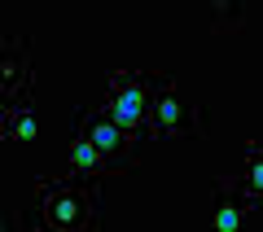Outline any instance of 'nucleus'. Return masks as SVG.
<instances>
[{"label":"nucleus","mask_w":263,"mask_h":232,"mask_svg":"<svg viewBox=\"0 0 263 232\" xmlns=\"http://www.w3.org/2000/svg\"><path fill=\"white\" fill-rule=\"evenodd\" d=\"M35 197L44 206V228L53 232H88L97 228V202L79 180H40L35 184Z\"/></svg>","instance_id":"nucleus-2"},{"label":"nucleus","mask_w":263,"mask_h":232,"mask_svg":"<svg viewBox=\"0 0 263 232\" xmlns=\"http://www.w3.org/2000/svg\"><path fill=\"white\" fill-rule=\"evenodd\" d=\"M0 131H5V140H35L40 136V123H35V105H31V96H27V105H9L5 110V123H0Z\"/></svg>","instance_id":"nucleus-7"},{"label":"nucleus","mask_w":263,"mask_h":232,"mask_svg":"<svg viewBox=\"0 0 263 232\" xmlns=\"http://www.w3.org/2000/svg\"><path fill=\"white\" fill-rule=\"evenodd\" d=\"M145 131L158 136V140L162 136H197V131H206L193 119V105L184 101V92L176 88L171 74H162L158 92H154V101H149V123H145Z\"/></svg>","instance_id":"nucleus-3"},{"label":"nucleus","mask_w":263,"mask_h":232,"mask_svg":"<svg viewBox=\"0 0 263 232\" xmlns=\"http://www.w3.org/2000/svg\"><path fill=\"white\" fill-rule=\"evenodd\" d=\"M88 136H92V149L101 153V167H105V176H119V171H136L141 167V158L132 153V136L123 127H114L110 119H105L101 110L97 114H88Z\"/></svg>","instance_id":"nucleus-4"},{"label":"nucleus","mask_w":263,"mask_h":232,"mask_svg":"<svg viewBox=\"0 0 263 232\" xmlns=\"http://www.w3.org/2000/svg\"><path fill=\"white\" fill-rule=\"evenodd\" d=\"M241 193L250 197V202L263 193V149H259V140H250V145H246V176H241Z\"/></svg>","instance_id":"nucleus-9"},{"label":"nucleus","mask_w":263,"mask_h":232,"mask_svg":"<svg viewBox=\"0 0 263 232\" xmlns=\"http://www.w3.org/2000/svg\"><path fill=\"white\" fill-rule=\"evenodd\" d=\"M0 70H5V96H18L22 88H31V40H9Z\"/></svg>","instance_id":"nucleus-5"},{"label":"nucleus","mask_w":263,"mask_h":232,"mask_svg":"<svg viewBox=\"0 0 263 232\" xmlns=\"http://www.w3.org/2000/svg\"><path fill=\"white\" fill-rule=\"evenodd\" d=\"M211 228L215 232H237V228H259V215L250 210V206H237V197L224 188V202H219V210L211 215Z\"/></svg>","instance_id":"nucleus-6"},{"label":"nucleus","mask_w":263,"mask_h":232,"mask_svg":"<svg viewBox=\"0 0 263 232\" xmlns=\"http://www.w3.org/2000/svg\"><path fill=\"white\" fill-rule=\"evenodd\" d=\"M70 171H75V176H105L101 153L92 149V136H88V114H84V127H79L75 145H70Z\"/></svg>","instance_id":"nucleus-8"},{"label":"nucleus","mask_w":263,"mask_h":232,"mask_svg":"<svg viewBox=\"0 0 263 232\" xmlns=\"http://www.w3.org/2000/svg\"><path fill=\"white\" fill-rule=\"evenodd\" d=\"M219 18L211 22V31H228V27H241V5H215Z\"/></svg>","instance_id":"nucleus-10"},{"label":"nucleus","mask_w":263,"mask_h":232,"mask_svg":"<svg viewBox=\"0 0 263 232\" xmlns=\"http://www.w3.org/2000/svg\"><path fill=\"white\" fill-rule=\"evenodd\" d=\"M158 84H162V74H149V70H114L101 114L136 140L145 131V123H149V101L158 92Z\"/></svg>","instance_id":"nucleus-1"}]
</instances>
